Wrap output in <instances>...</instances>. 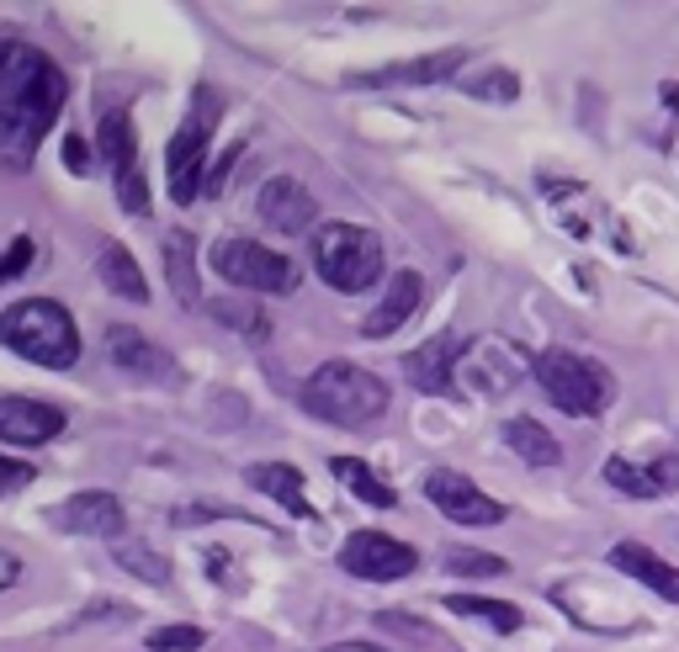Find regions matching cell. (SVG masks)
Segmentation results:
<instances>
[{
    "mask_svg": "<svg viewBox=\"0 0 679 652\" xmlns=\"http://www.w3.org/2000/svg\"><path fill=\"white\" fill-rule=\"evenodd\" d=\"M213 271L244 292H292L297 287V266H292L287 255H276V249H266V244H255V240L213 244Z\"/></svg>",
    "mask_w": 679,
    "mask_h": 652,
    "instance_id": "cell-7",
    "label": "cell"
},
{
    "mask_svg": "<svg viewBox=\"0 0 679 652\" xmlns=\"http://www.w3.org/2000/svg\"><path fill=\"white\" fill-rule=\"evenodd\" d=\"M606 562H616V573L637 579L642 589H653L663 604H679V568L675 562H663L653 547H642V541H616Z\"/></svg>",
    "mask_w": 679,
    "mask_h": 652,
    "instance_id": "cell-19",
    "label": "cell"
},
{
    "mask_svg": "<svg viewBox=\"0 0 679 652\" xmlns=\"http://www.w3.org/2000/svg\"><path fill=\"white\" fill-rule=\"evenodd\" d=\"M314 271L335 292H366L383 276V240L362 223H318L314 228Z\"/></svg>",
    "mask_w": 679,
    "mask_h": 652,
    "instance_id": "cell-6",
    "label": "cell"
},
{
    "mask_svg": "<svg viewBox=\"0 0 679 652\" xmlns=\"http://www.w3.org/2000/svg\"><path fill=\"white\" fill-rule=\"evenodd\" d=\"M462 350H467V345H457V335L425 339L419 350H409V356H404V377H409L419 393H452V387H457Z\"/></svg>",
    "mask_w": 679,
    "mask_h": 652,
    "instance_id": "cell-18",
    "label": "cell"
},
{
    "mask_svg": "<svg viewBox=\"0 0 679 652\" xmlns=\"http://www.w3.org/2000/svg\"><path fill=\"white\" fill-rule=\"evenodd\" d=\"M330 472H335L340 483L351 488L362 505H372V509H393V505H398V493H393V488L383 483V478H377L362 457H330Z\"/></svg>",
    "mask_w": 679,
    "mask_h": 652,
    "instance_id": "cell-25",
    "label": "cell"
},
{
    "mask_svg": "<svg viewBox=\"0 0 679 652\" xmlns=\"http://www.w3.org/2000/svg\"><path fill=\"white\" fill-rule=\"evenodd\" d=\"M64 165H70L74 175H80V170H91V149H85V139H80V133H70V139H64Z\"/></svg>",
    "mask_w": 679,
    "mask_h": 652,
    "instance_id": "cell-36",
    "label": "cell"
},
{
    "mask_svg": "<svg viewBox=\"0 0 679 652\" xmlns=\"http://www.w3.org/2000/svg\"><path fill=\"white\" fill-rule=\"evenodd\" d=\"M223 118V101L213 85H196L192 106H186V118L181 128L170 133V149H165V170H170V202H196V192L207 186V144H213V128Z\"/></svg>",
    "mask_w": 679,
    "mask_h": 652,
    "instance_id": "cell-5",
    "label": "cell"
},
{
    "mask_svg": "<svg viewBox=\"0 0 679 652\" xmlns=\"http://www.w3.org/2000/svg\"><path fill=\"white\" fill-rule=\"evenodd\" d=\"M255 207H261V223L276 228V234H314V223H318L314 192L303 181H292V175H271L266 186H261Z\"/></svg>",
    "mask_w": 679,
    "mask_h": 652,
    "instance_id": "cell-12",
    "label": "cell"
},
{
    "mask_svg": "<svg viewBox=\"0 0 679 652\" xmlns=\"http://www.w3.org/2000/svg\"><path fill=\"white\" fill-rule=\"evenodd\" d=\"M118 568H128V573H139V579H149V583H170V568L154 557V547H144V541H118Z\"/></svg>",
    "mask_w": 679,
    "mask_h": 652,
    "instance_id": "cell-29",
    "label": "cell"
},
{
    "mask_svg": "<svg viewBox=\"0 0 679 652\" xmlns=\"http://www.w3.org/2000/svg\"><path fill=\"white\" fill-rule=\"evenodd\" d=\"M49 520L64 536H122V526H128V515L112 493H74L49 509Z\"/></svg>",
    "mask_w": 679,
    "mask_h": 652,
    "instance_id": "cell-17",
    "label": "cell"
},
{
    "mask_svg": "<svg viewBox=\"0 0 679 652\" xmlns=\"http://www.w3.org/2000/svg\"><path fill=\"white\" fill-rule=\"evenodd\" d=\"M97 276H101V287L128 297V303H149V282H144V271H139V261H133L128 244H118V240L97 244Z\"/></svg>",
    "mask_w": 679,
    "mask_h": 652,
    "instance_id": "cell-22",
    "label": "cell"
},
{
    "mask_svg": "<svg viewBox=\"0 0 679 652\" xmlns=\"http://www.w3.org/2000/svg\"><path fill=\"white\" fill-rule=\"evenodd\" d=\"M324 652H383V648H372V642H340V648H324Z\"/></svg>",
    "mask_w": 679,
    "mask_h": 652,
    "instance_id": "cell-39",
    "label": "cell"
},
{
    "mask_svg": "<svg viewBox=\"0 0 679 652\" xmlns=\"http://www.w3.org/2000/svg\"><path fill=\"white\" fill-rule=\"evenodd\" d=\"M340 568L351 579H366V583H393V579H409L419 568V552L409 541L398 536H383V531H351L340 541Z\"/></svg>",
    "mask_w": 679,
    "mask_h": 652,
    "instance_id": "cell-9",
    "label": "cell"
},
{
    "mask_svg": "<svg viewBox=\"0 0 679 652\" xmlns=\"http://www.w3.org/2000/svg\"><path fill=\"white\" fill-rule=\"evenodd\" d=\"M531 366L536 361L520 350V345L488 335V339H473V345L462 350L457 383L473 387V393H484V398H499V393H509L515 383H526V377H531Z\"/></svg>",
    "mask_w": 679,
    "mask_h": 652,
    "instance_id": "cell-8",
    "label": "cell"
},
{
    "mask_svg": "<svg viewBox=\"0 0 679 652\" xmlns=\"http://www.w3.org/2000/svg\"><path fill=\"white\" fill-rule=\"evenodd\" d=\"M22 579V557L17 552H6V547H0V589H11V583Z\"/></svg>",
    "mask_w": 679,
    "mask_h": 652,
    "instance_id": "cell-38",
    "label": "cell"
},
{
    "mask_svg": "<svg viewBox=\"0 0 679 652\" xmlns=\"http://www.w3.org/2000/svg\"><path fill=\"white\" fill-rule=\"evenodd\" d=\"M64 435V409L38 398H0V440L6 446H49Z\"/></svg>",
    "mask_w": 679,
    "mask_h": 652,
    "instance_id": "cell-15",
    "label": "cell"
},
{
    "mask_svg": "<svg viewBox=\"0 0 679 652\" xmlns=\"http://www.w3.org/2000/svg\"><path fill=\"white\" fill-rule=\"evenodd\" d=\"M101 139V160L118 170V175H128V170H139L133 160H139V133H133V118L128 112H107L97 128Z\"/></svg>",
    "mask_w": 679,
    "mask_h": 652,
    "instance_id": "cell-26",
    "label": "cell"
},
{
    "mask_svg": "<svg viewBox=\"0 0 679 652\" xmlns=\"http://www.w3.org/2000/svg\"><path fill=\"white\" fill-rule=\"evenodd\" d=\"M531 377L541 383V393L553 398V409L574 414V419H595V414L610 409V398H616V377H610L600 361H589L579 350H541L531 366Z\"/></svg>",
    "mask_w": 679,
    "mask_h": 652,
    "instance_id": "cell-4",
    "label": "cell"
},
{
    "mask_svg": "<svg viewBox=\"0 0 679 652\" xmlns=\"http://www.w3.org/2000/svg\"><path fill=\"white\" fill-rule=\"evenodd\" d=\"M107 361L118 366V371H128V377H139V383H175V361H170L144 329H128V324L107 329Z\"/></svg>",
    "mask_w": 679,
    "mask_h": 652,
    "instance_id": "cell-13",
    "label": "cell"
},
{
    "mask_svg": "<svg viewBox=\"0 0 679 652\" xmlns=\"http://www.w3.org/2000/svg\"><path fill=\"white\" fill-rule=\"evenodd\" d=\"M207 648V631L202 626H160L149 631V652H196Z\"/></svg>",
    "mask_w": 679,
    "mask_h": 652,
    "instance_id": "cell-32",
    "label": "cell"
},
{
    "mask_svg": "<svg viewBox=\"0 0 679 652\" xmlns=\"http://www.w3.org/2000/svg\"><path fill=\"white\" fill-rule=\"evenodd\" d=\"M0 345H11L22 361L53 366V371L80 361V329H74L70 308L53 303V297H22V303H11L0 314Z\"/></svg>",
    "mask_w": 679,
    "mask_h": 652,
    "instance_id": "cell-2",
    "label": "cell"
},
{
    "mask_svg": "<svg viewBox=\"0 0 679 652\" xmlns=\"http://www.w3.org/2000/svg\"><path fill=\"white\" fill-rule=\"evenodd\" d=\"M425 303V282L414 276V271H393L388 276V292H383V303L372 308V314L362 318V335L366 339H388L398 335L404 324L414 318V308Z\"/></svg>",
    "mask_w": 679,
    "mask_h": 652,
    "instance_id": "cell-20",
    "label": "cell"
},
{
    "mask_svg": "<svg viewBox=\"0 0 679 652\" xmlns=\"http://www.w3.org/2000/svg\"><path fill=\"white\" fill-rule=\"evenodd\" d=\"M446 610H452V615H473V621H488V626L494 631H520L526 626V615H520V610H515V604H505V600H478V594H452V600H446Z\"/></svg>",
    "mask_w": 679,
    "mask_h": 652,
    "instance_id": "cell-27",
    "label": "cell"
},
{
    "mask_svg": "<svg viewBox=\"0 0 679 652\" xmlns=\"http://www.w3.org/2000/svg\"><path fill=\"white\" fill-rule=\"evenodd\" d=\"M425 499L446 515V520H457V526H505L509 509L484 493V488L473 483V478H462L452 467H436V472H425Z\"/></svg>",
    "mask_w": 679,
    "mask_h": 652,
    "instance_id": "cell-10",
    "label": "cell"
},
{
    "mask_svg": "<svg viewBox=\"0 0 679 652\" xmlns=\"http://www.w3.org/2000/svg\"><path fill=\"white\" fill-rule=\"evenodd\" d=\"M446 568H452V573H462V579H499L509 562H505V557H494V552H467V547H452V552H446Z\"/></svg>",
    "mask_w": 679,
    "mask_h": 652,
    "instance_id": "cell-31",
    "label": "cell"
},
{
    "mask_svg": "<svg viewBox=\"0 0 679 652\" xmlns=\"http://www.w3.org/2000/svg\"><path fill=\"white\" fill-rule=\"evenodd\" d=\"M303 409L340 425V430H366L388 414V387H383V377H372L351 361H324L303 383Z\"/></svg>",
    "mask_w": 679,
    "mask_h": 652,
    "instance_id": "cell-3",
    "label": "cell"
},
{
    "mask_svg": "<svg viewBox=\"0 0 679 652\" xmlns=\"http://www.w3.org/2000/svg\"><path fill=\"white\" fill-rule=\"evenodd\" d=\"M553 600L563 604V615H574L579 626L600 631V636H616V631H637L642 621L627 610V600H616L606 583L595 579H563L553 583Z\"/></svg>",
    "mask_w": 679,
    "mask_h": 652,
    "instance_id": "cell-11",
    "label": "cell"
},
{
    "mask_svg": "<svg viewBox=\"0 0 679 652\" xmlns=\"http://www.w3.org/2000/svg\"><path fill=\"white\" fill-rule=\"evenodd\" d=\"M244 478H250L255 493L276 499L287 515H297V520H318V509L308 505V493H303V472H297V467H287V461H255Z\"/></svg>",
    "mask_w": 679,
    "mask_h": 652,
    "instance_id": "cell-21",
    "label": "cell"
},
{
    "mask_svg": "<svg viewBox=\"0 0 679 652\" xmlns=\"http://www.w3.org/2000/svg\"><path fill=\"white\" fill-rule=\"evenodd\" d=\"M118 202L128 207L133 217L149 213V192H144V175L139 170H128V175H118Z\"/></svg>",
    "mask_w": 679,
    "mask_h": 652,
    "instance_id": "cell-34",
    "label": "cell"
},
{
    "mask_svg": "<svg viewBox=\"0 0 679 652\" xmlns=\"http://www.w3.org/2000/svg\"><path fill=\"white\" fill-rule=\"evenodd\" d=\"M462 91L478 96V101H515L520 96V80H515L509 70H484V74H467Z\"/></svg>",
    "mask_w": 679,
    "mask_h": 652,
    "instance_id": "cell-30",
    "label": "cell"
},
{
    "mask_svg": "<svg viewBox=\"0 0 679 652\" xmlns=\"http://www.w3.org/2000/svg\"><path fill=\"white\" fill-rule=\"evenodd\" d=\"M38 478L27 461H17V457H0V493H17V488H27Z\"/></svg>",
    "mask_w": 679,
    "mask_h": 652,
    "instance_id": "cell-35",
    "label": "cell"
},
{
    "mask_svg": "<svg viewBox=\"0 0 679 652\" xmlns=\"http://www.w3.org/2000/svg\"><path fill=\"white\" fill-rule=\"evenodd\" d=\"M467 64V49H440L425 53V59H404V64H383V70L351 74V85L362 91H398V85H436V80H452V74Z\"/></svg>",
    "mask_w": 679,
    "mask_h": 652,
    "instance_id": "cell-14",
    "label": "cell"
},
{
    "mask_svg": "<svg viewBox=\"0 0 679 652\" xmlns=\"http://www.w3.org/2000/svg\"><path fill=\"white\" fill-rule=\"evenodd\" d=\"M207 314L229 324V329H240L244 339H266L271 335V318L261 308H250V303H234V297H219V303H207Z\"/></svg>",
    "mask_w": 679,
    "mask_h": 652,
    "instance_id": "cell-28",
    "label": "cell"
},
{
    "mask_svg": "<svg viewBox=\"0 0 679 652\" xmlns=\"http://www.w3.org/2000/svg\"><path fill=\"white\" fill-rule=\"evenodd\" d=\"M606 483L616 493H627V499H669V493H679V457H658V461L610 457Z\"/></svg>",
    "mask_w": 679,
    "mask_h": 652,
    "instance_id": "cell-16",
    "label": "cell"
},
{
    "mask_svg": "<svg viewBox=\"0 0 679 652\" xmlns=\"http://www.w3.org/2000/svg\"><path fill=\"white\" fill-rule=\"evenodd\" d=\"M64 70L22 38H0V165L27 170L59 112H64Z\"/></svg>",
    "mask_w": 679,
    "mask_h": 652,
    "instance_id": "cell-1",
    "label": "cell"
},
{
    "mask_svg": "<svg viewBox=\"0 0 679 652\" xmlns=\"http://www.w3.org/2000/svg\"><path fill=\"white\" fill-rule=\"evenodd\" d=\"M505 440H509V451L520 461H531V467H558L563 461V446L547 435L541 419H531V414H515L505 425Z\"/></svg>",
    "mask_w": 679,
    "mask_h": 652,
    "instance_id": "cell-24",
    "label": "cell"
},
{
    "mask_svg": "<svg viewBox=\"0 0 679 652\" xmlns=\"http://www.w3.org/2000/svg\"><path fill=\"white\" fill-rule=\"evenodd\" d=\"M32 255H38V244L27 240V234H17V240H11V249L0 255V282H17V276L32 266Z\"/></svg>",
    "mask_w": 679,
    "mask_h": 652,
    "instance_id": "cell-33",
    "label": "cell"
},
{
    "mask_svg": "<svg viewBox=\"0 0 679 652\" xmlns=\"http://www.w3.org/2000/svg\"><path fill=\"white\" fill-rule=\"evenodd\" d=\"M240 149H244V144H234V149H229V154L219 160V165L207 170V192H223V181H229V170H234V160H240Z\"/></svg>",
    "mask_w": 679,
    "mask_h": 652,
    "instance_id": "cell-37",
    "label": "cell"
},
{
    "mask_svg": "<svg viewBox=\"0 0 679 652\" xmlns=\"http://www.w3.org/2000/svg\"><path fill=\"white\" fill-rule=\"evenodd\" d=\"M165 276H170V292L181 308H207L202 297V276H196V240L186 228H175L165 240Z\"/></svg>",
    "mask_w": 679,
    "mask_h": 652,
    "instance_id": "cell-23",
    "label": "cell"
}]
</instances>
